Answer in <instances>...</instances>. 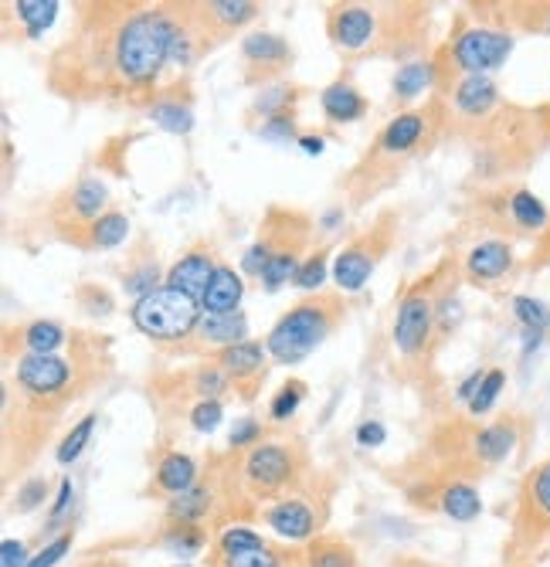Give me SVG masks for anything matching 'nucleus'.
<instances>
[{
    "instance_id": "obj_4",
    "label": "nucleus",
    "mask_w": 550,
    "mask_h": 567,
    "mask_svg": "<svg viewBox=\"0 0 550 567\" xmlns=\"http://www.w3.org/2000/svg\"><path fill=\"white\" fill-rule=\"evenodd\" d=\"M452 55L462 72L469 75L496 72V68L506 65V58L513 55V34L496 31V28H469L455 38Z\"/></svg>"
},
{
    "instance_id": "obj_52",
    "label": "nucleus",
    "mask_w": 550,
    "mask_h": 567,
    "mask_svg": "<svg viewBox=\"0 0 550 567\" xmlns=\"http://www.w3.org/2000/svg\"><path fill=\"white\" fill-rule=\"evenodd\" d=\"M28 547L21 540H4L0 544V567H28Z\"/></svg>"
},
{
    "instance_id": "obj_1",
    "label": "nucleus",
    "mask_w": 550,
    "mask_h": 567,
    "mask_svg": "<svg viewBox=\"0 0 550 567\" xmlns=\"http://www.w3.org/2000/svg\"><path fill=\"white\" fill-rule=\"evenodd\" d=\"M180 34L174 17L160 11L133 14L116 34V68L126 82H150L170 62V51Z\"/></svg>"
},
{
    "instance_id": "obj_35",
    "label": "nucleus",
    "mask_w": 550,
    "mask_h": 567,
    "mask_svg": "<svg viewBox=\"0 0 550 567\" xmlns=\"http://www.w3.org/2000/svg\"><path fill=\"white\" fill-rule=\"evenodd\" d=\"M163 544H167V551L177 554V557H194V554H201L204 534L194 527V523H177V527L163 537Z\"/></svg>"
},
{
    "instance_id": "obj_7",
    "label": "nucleus",
    "mask_w": 550,
    "mask_h": 567,
    "mask_svg": "<svg viewBox=\"0 0 550 567\" xmlns=\"http://www.w3.org/2000/svg\"><path fill=\"white\" fill-rule=\"evenodd\" d=\"M68 377H72V367L55 354H28L17 360V384L24 391L38 394V398L58 394L68 384Z\"/></svg>"
},
{
    "instance_id": "obj_30",
    "label": "nucleus",
    "mask_w": 550,
    "mask_h": 567,
    "mask_svg": "<svg viewBox=\"0 0 550 567\" xmlns=\"http://www.w3.org/2000/svg\"><path fill=\"white\" fill-rule=\"evenodd\" d=\"M102 204H106V187L99 184V180H82L79 187L72 191V211L79 214V218H92L99 221L102 218Z\"/></svg>"
},
{
    "instance_id": "obj_45",
    "label": "nucleus",
    "mask_w": 550,
    "mask_h": 567,
    "mask_svg": "<svg viewBox=\"0 0 550 567\" xmlns=\"http://www.w3.org/2000/svg\"><path fill=\"white\" fill-rule=\"evenodd\" d=\"M323 279H326V255H313L309 262L299 265V272L292 282H296L299 289H320Z\"/></svg>"
},
{
    "instance_id": "obj_15",
    "label": "nucleus",
    "mask_w": 550,
    "mask_h": 567,
    "mask_svg": "<svg viewBox=\"0 0 550 567\" xmlns=\"http://www.w3.org/2000/svg\"><path fill=\"white\" fill-rule=\"evenodd\" d=\"M157 486L170 496H180V493H187V489H194L197 486V466H194L191 455H184V452L163 455L160 466H157Z\"/></svg>"
},
{
    "instance_id": "obj_28",
    "label": "nucleus",
    "mask_w": 550,
    "mask_h": 567,
    "mask_svg": "<svg viewBox=\"0 0 550 567\" xmlns=\"http://www.w3.org/2000/svg\"><path fill=\"white\" fill-rule=\"evenodd\" d=\"M24 343H28L31 354H55L65 343V330L51 320H34L28 330H24Z\"/></svg>"
},
{
    "instance_id": "obj_49",
    "label": "nucleus",
    "mask_w": 550,
    "mask_h": 567,
    "mask_svg": "<svg viewBox=\"0 0 550 567\" xmlns=\"http://www.w3.org/2000/svg\"><path fill=\"white\" fill-rule=\"evenodd\" d=\"M48 496V483L45 479H28L21 489H17V513H31L34 506H41V500Z\"/></svg>"
},
{
    "instance_id": "obj_11",
    "label": "nucleus",
    "mask_w": 550,
    "mask_h": 567,
    "mask_svg": "<svg viewBox=\"0 0 550 567\" xmlns=\"http://www.w3.org/2000/svg\"><path fill=\"white\" fill-rule=\"evenodd\" d=\"M333 41H337L340 48H347V51H357V48H364L367 41L374 38V14L367 11V7H340L337 14H333Z\"/></svg>"
},
{
    "instance_id": "obj_14",
    "label": "nucleus",
    "mask_w": 550,
    "mask_h": 567,
    "mask_svg": "<svg viewBox=\"0 0 550 567\" xmlns=\"http://www.w3.org/2000/svg\"><path fill=\"white\" fill-rule=\"evenodd\" d=\"M496 99H500V92L489 75H466L455 89V106L466 116H486L496 106Z\"/></svg>"
},
{
    "instance_id": "obj_10",
    "label": "nucleus",
    "mask_w": 550,
    "mask_h": 567,
    "mask_svg": "<svg viewBox=\"0 0 550 567\" xmlns=\"http://www.w3.org/2000/svg\"><path fill=\"white\" fill-rule=\"evenodd\" d=\"M242 296H245L242 276H235V269H228V265H218V272H214V279H211L208 292H204L201 306L208 316H228V313H238Z\"/></svg>"
},
{
    "instance_id": "obj_55",
    "label": "nucleus",
    "mask_w": 550,
    "mask_h": 567,
    "mask_svg": "<svg viewBox=\"0 0 550 567\" xmlns=\"http://www.w3.org/2000/svg\"><path fill=\"white\" fill-rule=\"evenodd\" d=\"M483 377H486V371H472V374L466 377V381L459 384V391H455V398H459V401H466V405H469V401L476 398V391H479V384H483Z\"/></svg>"
},
{
    "instance_id": "obj_57",
    "label": "nucleus",
    "mask_w": 550,
    "mask_h": 567,
    "mask_svg": "<svg viewBox=\"0 0 550 567\" xmlns=\"http://www.w3.org/2000/svg\"><path fill=\"white\" fill-rule=\"evenodd\" d=\"M540 343H544V333H537V330H523V357L534 354Z\"/></svg>"
},
{
    "instance_id": "obj_13",
    "label": "nucleus",
    "mask_w": 550,
    "mask_h": 567,
    "mask_svg": "<svg viewBox=\"0 0 550 567\" xmlns=\"http://www.w3.org/2000/svg\"><path fill=\"white\" fill-rule=\"evenodd\" d=\"M517 425L513 422H496V425H486L483 432L472 438V452H476L479 462H503L506 455L517 449Z\"/></svg>"
},
{
    "instance_id": "obj_46",
    "label": "nucleus",
    "mask_w": 550,
    "mask_h": 567,
    "mask_svg": "<svg viewBox=\"0 0 550 567\" xmlns=\"http://www.w3.org/2000/svg\"><path fill=\"white\" fill-rule=\"evenodd\" d=\"M262 140H272V143H289V140H296V123H292V116H272V119H265L262 123V130H259Z\"/></svg>"
},
{
    "instance_id": "obj_2",
    "label": "nucleus",
    "mask_w": 550,
    "mask_h": 567,
    "mask_svg": "<svg viewBox=\"0 0 550 567\" xmlns=\"http://www.w3.org/2000/svg\"><path fill=\"white\" fill-rule=\"evenodd\" d=\"M130 316H133V326L143 333V337L174 343L197 330V323H201V316H204V306L197 303V299L184 296V292L160 286L157 292H150V296L136 299Z\"/></svg>"
},
{
    "instance_id": "obj_54",
    "label": "nucleus",
    "mask_w": 550,
    "mask_h": 567,
    "mask_svg": "<svg viewBox=\"0 0 550 567\" xmlns=\"http://www.w3.org/2000/svg\"><path fill=\"white\" fill-rule=\"evenodd\" d=\"M384 438H388V428L381 422L357 425V445H364V449H377V445H384Z\"/></svg>"
},
{
    "instance_id": "obj_20",
    "label": "nucleus",
    "mask_w": 550,
    "mask_h": 567,
    "mask_svg": "<svg viewBox=\"0 0 550 567\" xmlns=\"http://www.w3.org/2000/svg\"><path fill=\"white\" fill-rule=\"evenodd\" d=\"M442 513L455 523H472L483 513V500L469 483H452L442 489Z\"/></svg>"
},
{
    "instance_id": "obj_8",
    "label": "nucleus",
    "mask_w": 550,
    "mask_h": 567,
    "mask_svg": "<svg viewBox=\"0 0 550 567\" xmlns=\"http://www.w3.org/2000/svg\"><path fill=\"white\" fill-rule=\"evenodd\" d=\"M214 272H218V265H214L208 252H187L184 259L167 272V286L201 303L204 292L211 286V279H214Z\"/></svg>"
},
{
    "instance_id": "obj_53",
    "label": "nucleus",
    "mask_w": 550,
    "mask_h": 567,
    "mask_svg": "<svg viewBox=\"0 0 550 567\" xmlns=\"http://www.w3.org/2000/svg\"><path fill=\"white\" fill-rule=\"evenodd\" d=\"M72 503H75V486H72V479H62V486H58V496H55V506H51V523H58L65 517L68 510H72Z\"/></svg>"
},
{
    "instance_id": "obj_58",
    "label": "nucleus",
    "mask_w": 550,
    "mask_h": 567,
    "mask_svg": "<svg viewBox=\"0 0 550 567\" xmlns=\"http://www.w3.org/2000/svg\"><path fill=\"white\" fill-rule=\"evenodd\" d=\"M340 221H343V211H340V208H333V211H326V214H323V221H320V225H323L326 231H333V228L340 225Z\"/></svg>"
},
{
    "instance_id": "obj_41",
    "label": "nucleus",
    "mask_w": 550,
    "mask_h": 567,
    "mask_svg": "<svg viewBox=\"0 0 550 567\" xmlns=\"http://www.w3.org/2000/svg\"><path fill=\"white\" fill-rule=\"evenodd\" d=\"M160 272H157V265H140V269H133V272H126V292H133L136 299H143V296H150V292H157L160 286Z\"/></svg>"
},
{
    "instance_id": "obj_38",
    "label": "nucleus",
    "mask_w": 550,
    "mask_h": 567,
    "mask_svg": "<svg viewBox=\"0 0 550 567\" xmlns=\"http://www.w3.org/2000/svg\"><path fill=\"white\" fill-rule=\"evenodd\" d=\"M218 547H221V554H242V551H259L265 544H262V537L248 527H225L218 534Z\"/></svg>"
},
{
    "instance_id": "obj_42",
    "label": "nucleus",
    "mask_w": 550,
    "mask_h": 567,
    "mask_svg": "<svg viewBox=\"0 0 550 567\" xmlns=\"http://www.w3.org/2000/svg\"><path fill=\"white\" fill-rule=\"evenodd\" d=\"M194 391L201 394L204 401H218V394H225L228 391V374L221 371H214V367H204V371H197L194 377Z\"/></svg>"
},
{
    "instance_id": "obj_24",
    "label": "nucleus",
    "mask_w": 550,
    "mask_h": 567,
    "mask_svg": "<svg viewBox=\"0 0 550 567\" xmlns=\"http://www.w3.org/2000/svg\"><path fill=\"white\" fill-rule=\"evenodd\" d=\"M14 14L24 21L28 28V38H41L58 17V0H17Z\"/></svg>"
},
{
    "instance_id": "obj_26",
    "label": "nucleus",
    "mask_w": 550,
    "mask_h": 567,
    "mask_svg": "<svg viewBox=\"0 0 550 567\" xmlns=\"http://www.w3.org/2000/svg\"><path fill=\"white\" fill-rule=\"evenodd\" d=\"M435 79V68L428 62H411L405 68H398V75H394V96L401 99H415L418 92H425L428 85Z\"/></svg>"
},
{
    "instance_id": "obj_9",
    "label": "nucleus",
    "mask_w": 550,
    "mask_h": 567,
    "mask_svg": "<svg viewBox=\"0 0 550 567\" xmlns=\"http://www.w3.org/2000/svg\"><path fill=\"white\" fill-rule=\"evenodd\" d=\"M265 523L282 540H309L316 534V513L303 500H279L265 510Z\"/></svg>"
},
{
    "instance_id": "obj_27",
    "label": "nucleus",
    "mask_w": 550,
    "mask_h": 567,
    "mask_svg": "<svg viewBox=\"0 0 550 567\" xmlns=\"http://www.w3.org/2000/svg\"><path fill=\"white\" fill-rule=\"evenodd\" d=\"M150 119L160 126V130L177 133V136L194 130V113L187 106H180V102H157V106L150 109Z\"/></svg>"
},
{
    "instance_id": "obj_12",
    "label": "nucleus",
    "mask_w": 550,
    "mask_h": 567,
    "mask_svg": "<svg viewBox=\"0 0 550 567\" xmlns=\"http://www.w3.org/2000/svg\"><path fill=\"white\" fill-rule=\"evenodd\" d=\"M466 269H469V276L479 279V282L503 279L506 272L513 269V248L506 245V242H496V238H489V242H479L469 252Z\"/></svg>"
},
{
    "instance_id": "obj_34",
    "label": "nucleus",
    "mask_w": 550,
    "mask_h": 567,
    "mask_svg": "<svg viewBox=\"0 0 550 567\" xmlns=\"http://www.w3.org/2000/svg\"><path fill=\"white\" fill-rule=\"evenodd\" d=\"M306 567H354V554L337 540H320V544L309 547Z\"/></svg>"
},
{
    "instance_id": "obj_22",
    "label": "nucleus",
    "mask_w": 550,
    "mask_h": 567,
    "mask_svg": "<svg viewBox=\"0 0 550 567\" xmlns=\"http://www.w3.org/2000/svg\"><path fill=\"white\" fill-rule=\"evenodd\" d=\"M208 510H211V493L204 486L187 489V493H180L167 503V517L174 523H201L208 517Z\"/></svg>"
},
{
    "instance_id": "obj_48",
    "label": "nucleus",
    "mask_w": 550,
    "mask_h": 567,
    "mask_svg": "<svg viewBox=\"0 0 550 567\" xmlns=\"http://www.w3.org/2000/svg\"><path fill=\"white\" fill-rule=\"evenodd\" d=\"M221 418H225L221 401H201V405L191 411V425L197 428V432H214V428L221 425Z\"/></svg>"
},
{
    "instance_id": "obj_33",
    "label": "nucleus",
    "mask_w": 550,
    "mask_h": 567,
    "mask_svg": "<svg viewBox=\"0 0 550 567\" xmlns=\"http://www.w3.org/2000/svg\"><path fill=\"white\" fill-rule=\"evenodd\" d=\"M296 272H299L296 255H292V252H272V259H269V265H265V272H262V286L269 292H279L289 279H296Z\"/></svg>"
},
{
    "instance_id": "obj_60",
    "label": "nucleus",
    "mask_w": 550,
    "mask_h": 567,
    "mask_svg": "<svg viewBox=\"0 0 550 567\" xmlns=\"http://www.w3.org/2000/svg\"><path fill=\"white\" fill-rule=\"evenodd\" d=\"M547 34H550V17H547Z\"/></svg>"
},
{
    "instance_id": "obj_31",
    "label": "nucleus",
    "mask_w": 550,
    "mask_h": 567,
    "mask_svg": "<svg viewBox=\"0 0 550 567\" xmlns=\"http://www.w3.org/2000/svg\"><path fill=\"white\" fill-rule=\"evenodd\" d=\"M513 316L523 323V330H537V333L550 330V306L534 296H513Z\"/></svg>"
},
{
    "instance_id": "obj_43",
    "label": "nucleus",
    "mask_w": 550,
    "mask_h": 567,
    "mask_svg": "<svg viewBox=\"0 0 550 567\" xmlns=\"http://www.w3.org/2000/svg\"><path fill=\"white\" fill-rule=\"evenodd\" d=\"M299 401H303V384L299 381L286 384V388L275 394V401H272V418L275 422H289V418L296 415Z\"/></svg>"
},
{
    "instance_id": "obj_3",
    "label": "nucleus",
    "mask_w": 550,
    "mask_h": 567,
    "mask_svg": "<svg viewBox=\"0 0 550 567\" xmlns=\"http://www.w3.org/2000/svg\"><path fill=\"white\" fill-rule=\"evenodd\" d=\"M326 333H330V313H326V306L303 303L289 309V313L272 326L269 340H265V350H269L279 364H299V360L320 347Z\"/></svg>"
},
{
    "instance_id": "obj_18",
    "label": "nucleus",
    "mask_w": 550,
    "mask_h": 567,
    "mask_svg": "<svg viewBox=\"0 0 550 567\" xmlns=\"http://www.w3.org/2000/svg\"><path fill=\"white\" fill-rule=\"evenodd\" d=\"M245 333H248V323L242 313H228V316H201L197 323V337L204 343H218L221 350L225 347H235V343H245Z\"/></svg>"
},
{
    "instance_id": "obj_6",
    "label": "nucleus",
    "mask_w": 550,
    "mask_h": 567,
    "mask_svg": "<svg viewBox=\"0 0 550 567\" xmlns=\"http://www.w3.org/2000/svg\"><path fill=\"white\" fill-rule=\"evenodd\" d=\"M245 479L255 493H272V489L286 486L292 479V452L279 442L255 445L245 459Z\"/></svg>"
},
{
    "instance_id": "obj_61",
    "label": "nucleus",
    "mask_w": 550,
    "mask_h": 567,
    "mask_svg": "<svg viewBox=\"0 0 550 567\" xmlns=\"http://www.w3.org/2000/svg\"><path fill=\"white\" fill-rule=\"evenodd\" d=\"M177 567H191V564H177Z\"/></svg>"
},
{
    "instance_id": "obj_16",
    "label": "nucleus",
    "mask_w": 550,
    "mask_h": 567,
    "mask_svg": "<svg viewBox=\"0 0 550 567\" xmlns=\"http://www.w3.org/2000/svg\"><path fill=\"white\" fill-rule=\"evenodd\" d=\"M371 272H374V259L364 248H347L333 262V279H337V286L343 292H360L367 286V279H371Z\"/></svg>"
},
{
    "instance_id": "obj_23",
    "label": "nucleus",
    "mask_w": 550,
    "mask_h": 567,
    "mask_svg": "<svg viewBox=\"0 0 550 567\" xmlns=\"http://www.w3.org/2000/svg\"><path fill=\"white\" fill-rule=\"evenodd\" d=\"M242 51H245L248 62H255V65H279L289 58L286 41H282L279 34H265V31L248 34V38L242 41Z\"/></svg>"
},
{
    "instance_id": "obj_32",
    "label": "nucleus",
    "mask_w": 550,
    "mask_h": 567,
    "mask_svg": "<svg viewBox=\"0 0 550 567\" xmlns=\"http://www.w3.org/2000/svg\"><path fill=\"white\" fill-rule=\"evenodd\" d=\"M92 428H96V415H85L82 422L62 438V445H58V462H62V466H72V462L85 452V445H89V438H92Z\"/></svg>"
},
{
    "instance_id": "obj_36",
    "label": "nucleus",
    "mask_w": 550,
    "mask_h": 567,
    "mask_svg": "<svg viewBox=\"0 0 550 567\" xmlns=\"http://www.w3.org/2000/svg\"><path fill=\"white\" fill-rule=\"evenodd\" d=\"M527 503L540 520L550 523V462H544L527 483Z\"/></svg>"
},
{
    "instance_id": "obj_37",
    "label": "nucleus",
    "mask_w": 550,
    "mask_h": 567,
    "mask_svg": "<svg viewBox=\"0 0 550 567\" xmlns=\"http://www.w3.org/2000/svg\"><path fill=\"white\" fill-rule=\"evenodd\" d=\"M208 11L211 17H218L221 24H228V28H238V24L252 21V17L259 14V4H252V0H214Z\"/></svg>"
},
{
    "instance_id": "obj_40",
    "label": "nucleus",
    "mask_w": 550,
    "mask_h": 567,
    "mask_svg": "<svg viewBox=\"0 0 550 567\" xmlns=\"http://www.w3.org/2000/svg\"><path fill=\"white\" fill-rule=\"evenodd\" d=\"M221 567H282L279 554L269 547L259 551H242V554H221Z\"/></svg>"
},
{
    "instance_id": "obj_51",
    "label": "nucleus",
    "mask_w": 550,
    "mask_h": 567,
    "mask_svg": "<svg viewBox=\"0 0 550 567\" xmlns=\"http://www.w3.org/2000/svg\"><path fill=\"white\" fill-rule=\"evenodd\" d=\"M269 259H272V252H269V245H252L245 252V259H242V269L248 272V276H259L262 279V272H265V265H269Z\"/></svg>"
},
{
    "instance_id": "obj_19",
    "label": "nucleus",
    "mask_w": 550,
    "mask_h": 567,
    "mask_svg": "<svg viewBox=\"0 0 550 567\" xmlns=\"http://www.w3.org/2000/svg\"><path fill=\"white\" fill-rule=\"evenodd\" d=\"M262 360H265V350L262 343H235V347H225L218 354V364L221 371H225L228 377H235V381H248V377H255L262 371Z\"/></svg>"
},
{
    "instance_id": "obj_56",
    "label": "nucleus",
    "mask_w": 550,
    "mask_h": 567,
    "mask_svg": "<svg viewBox=\"0 0 550 567\" xmlns=\"http://www.w3.org/2000/svg\"><path fill=\"white\" fill-rule=\"evenodd\" d=\"M299 146H303L306 157H320V153H323V136H299Z\"/></svg>"
},
{
    "instance_id": "obj_21",
    "label": "nucleus",
    "mask_w": 550,
    "mask_h": 567,
    "mask_svg": "<svg viewBox=\"0 0 550 567\" xmlns=\"http://www.w3.org/2000/svg\"><path fill=\"white\" fill-rule=\"evenodd\" d=\"M421 133H425V116L405 113L388 123V130L381 136V146H384V153H408L418 146Z\"/></svg>"
},
{
    "instance_id": "obj_59",
    "label": "nucleus",
    "mask_w": 550,
    "mask_h": 567,
    "mask_svg": "<svg viewBox=\"0 0 550 567\" xmlns=\"http://www.w3.org/2000/svg\"><path fill=\"white\" fill-rule=\"evenodd\" d=\"M438 313H442V320H449V316H452V320H455V316H459V303H455V299H445V303H442V309H438Z\"/></svg>"
},
{
    "instance_id": "obj_5",
    "label": "nucleus",
    "mask_w": 550,
    "mask_h": 567,
    "mask_svg": "<svg viewBox=\"0 0 550 567\" xmlns=\"http://www.w3.org/2000/svg\"><path fill=\"white\" fill-rule=\"evenodd\" d=\"M435 323V303L425 296V292H411V296L401 299L398 306V320H394V347L401 354H415V350L425 347L428 333H432Z\"/></svg>"
},
{
    "instance_id": "obj_25",
    "label": "nucleus",
    "mask_w": 550,
    "mask_h": 567,
    "mask_svg": "<svg viewBox=\"0 0 550 567\" xmlns=\"http://www.w3.org/2000/svg\"><path fill=\"white\" fill-rule=\"evenodd\" d=\"M510 214H513V221H517L520 228H530V231L544 228L547 218H550L547 208H544V201H540L534 191H527V187L513 191V197H510Z\"/></svg>"
},
{
    "instance_id": "obj_29",
    "label": "nucleus",
    "mask_w": 550,
    "mask_h": 567,
    "mask_svg": "<svg viewBox=\"0 0 550 567\" xmlns=\"http://www.w3.org/2000/svg\"><path fill=\"white\" fill-rule=\"evenodd\" d=\"M126 235H130V221H126V214H102L99 221H92V245L96 248H116L126 242Z\"/></svg>"
},
{
    "instance_id": "obj_44",
    "label": "nucleus",
    "mask_w": 550,
    "mask_h": 567,
    "mask_svg": "<svg viewBox=\"0 0 550 567\" xmlns=\"http://www.w3.org/2000/svg\"><path fill=\"white\" fill-rule=\"evenodd\" d=\"M292 102V89L286 85H272V89H265L259 99H255V109H259L262 116H282V106H289Z\"/></svg>"
},
{
    "instance_id": "obj_39",
    "label": "nucleus",
    "mask_w": 550,
    "mask_h": 567,
    "mask_svg": "<svg viewBox=\"0 0 550 567\" xmlns=\"http://www.w3.org/2000/svg\"><path fill=\"white\" fill-rule=\"evenodd\" d=\"M503 384H506V374L503 371H486L483 384H479V391H476V398L469 401L472 415H486V411L496 405V398H500Z\"/></svg>"
},
{
    "instance_id": "obj_17",
    "label": "nucleus",
    "mask_w": 550,
    "mask_h": 567,
    "mask_svg": "<svg viewBox=\"0 0 550 567\" xmlns=\"http://www.w3.org/2000/svg\"><path fill=\"white\" fill-rule=\"evenodd\" d=\"M323 113L333 119V123H354V119L364 116V99H360V92L354 89V85L347 82H333L323 89Z\"/></svg>"
},
{
    "instance_id": "obj_50",
    "label": "nucleus",
    "mask_w": 550,
    "mask_h": 567,
    "mask_svg": "<svg viewBox=\"0 0 550 567\" xmlns=\"http://www.w3.org/2000/svg\"><path fill=\"white\" fill-rule=\"evenodd\" d=\"M259 435H262V428L255 418H238L235 428H231V445H235V449H245V445L259 442Z\"/></svg>"
},
{
    "instance_id": "obj_47",
    "label": "nucleus",
    "mask_w": 550,
    "mask_h": 567,
    "mask_svg": "<svg viewBox=\"0 0 550 567\" xmlns=\"http://www.w3.org/2000/svg\"><path fill=\"white\" fill-rule=\"evenodd\" d=\"M68 547H72V534H62V537H55V540H51L48 547H41V551L31 557V561H28V567H55V564L62 561V557L68 554Z\"/></svg>"
}]
</instances>
